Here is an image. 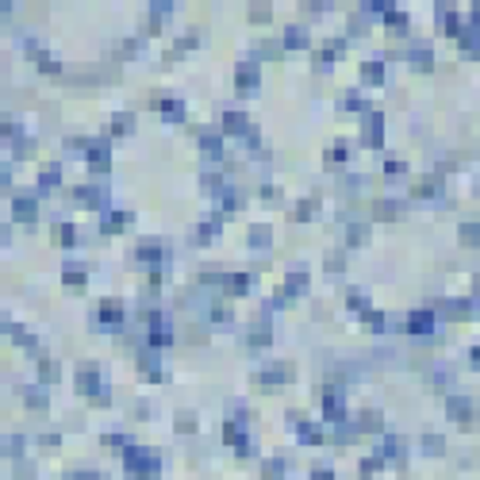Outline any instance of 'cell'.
I'll return each instance as SVG.
<instances>
[{"label": "cell", "mask_w": 480, "mask_h": 480, "mask_svg": "<svg viewBox=\"0 0 480 480\" xmlns=\"http://www.w3.org/2000/svg\"><path fill=\"white\" fill-rule=\"evenodd\" d=\"M127 465H131L135 473H150L154 457H150V453H142V450H131V453H127Z\"/></svg>", "instance_id": "6da1fadb"}, {"label": "cell", "mask_w": 480, "mask_h": 480, "mask_svg": "<svg viewBox=\"0 0 480 480\" xmlns=\"http://www.w3.org/2000/svg\"><path fill=\"white\" fill-rule=\"evenodd\" d=\"M96 315H100L104 323H116L119 319V300H104V304L96 307Z\"/></svg>", "instance_id": "7a4b0ae2"}, {"label": "cell", "mask_w": 480, "mask_h": 480, "mask_svg": "<svg viewBox=\"0 0 480 480\" xmlns=\"http://www.w3.org/2000/svg\"><path fill=\"white\" fill-rule=\"evenodd\" d=\"M138 258H142V262H154V258H165V246H158V242H142V246H138Z\"/></svg>", "instance_id": "3957f363"}, {"label": "cell", "mask_w": 480, "mask_h": 480, "mask_svg": "<svg viewBox=\"0 0 480 480\" xmlns=\"http://www.w3.org/2000/svg\"><path fill=\"white\" fill-rule=\"evenodd\" d=\"M450 411H453V419H473V404L469 400H453Z\"/></svg>", "instance_id": "277c9868"}, {"label": "cell", "mask_w": 480, "mask_h": 480, "mask_svg": "<svg viewBox=\"0 0 480 480\" xmlns=\"http://www.w3.org/2000/svg\"><path fill=\"white\" fill-rule=\"evenodd\" d=\"M88 165H92V169H104V165H108V150H104V146H96V150H92V154H88Z\"/></svg>", "instance_id": "5b68a950"}, {"label": "cell", "mask_w": 480, "mask_h": 480, "mask_svg": "<svg viewBox=\"0 0 480 480\" xmlns=\"http://www.w3.org/2000/svg\"><path fill=\"white\" fill-rule=\"evenodd\" d=\"M265 377H269V380H288V377H292V365H273Z\"/></svg>", "instance_id": "8992f818"}, {"label": "cell", "mask_w": 480, "mask_h": 480, "mask_svg": "<svg viewBox=\"0 0 480 480\" xmlns=\"http://www.w3.org/2000/svg\"><path fill=\"white\" fill-rule=\"evenodd\" d=\"M254 81H258V69H250V66H242V69H238V85H242V88H250Z\"/></svg>", "instance_id": "52a82bcc"}, {"label": "cell", "mask_w": 480, "mask_h": 480, "mask_svg": "<svg viewBox=\"0 0 480 480\" xmlns=\"http://www.w3.org/2000/svg\"><path fill=\"white\" fill-rule=\"evenodd\" d=\"M369 142H380V116H369Z\"/></svg>", "instance_id": "ba28073f"}, {"label": "cell", "mask_w": 480, "mask_h": 480, "mask_svg": "<svg viewBox=\"0 0 480 480\" xmlns=\"http://www.w3.org/2000/svg\"><path fill=\"white\" fill-rule=\"evenodd\" d=\"M265 342H269V331H265V327H258V335H250V346H254V349H262Z\"/></svg>", "instance_id": "9c48e42d"}, {"label": "cell", "mask_w": 480, "mask_h": 480, "mask_svg": "<svg viewBox=\"0 0 480 480\" xmlns=\"http://www.w3.org/2000/svg\"><path fill=\"white\" fill-rule=\"evenodd\" d=\"M461 238H465V242H477V238H480V227H477V223H465V227H461Z\"/></svg>", "instance_id": "30bf717a"}, {"label": "cell", "mask_w": 480, "mask_h": 480, "mask_svg": "<svg viewBox=\"0 0 480 480\" xmlns=\"http://www.w3.org/2000/svg\"><path fill=\"white\" fill-rule=\"evenodd\" d=\"M31 211H35V204H31V200H15V215H19V219H27Z\"/></svg>", "instance_id": "8fae6325"}, {"label": "cell", "mask_w": 480, "mask_h": 480, "mask_svg": "<svg viewBox=\"0 0 480 480\" xmlns=\"http://www.w3.org/2000/svg\"><path fill=\"white\" fill-rule=\"evenodd\" d=\"M342 158H346V154H342V146H335V150L327 154V165H342Z\"/></svg>", "instance_id": "7c38bea8"}, {"label": "cell", "mask_w": 480, "mask_h": 480, "mask_svg": "<svg viewBox=\"0 0 480 480\" xmlns=\"http://www.w3.org/2000/svg\"><path fill=\"white\" fill-rule=\"evenodd\" d=\"M250 242H258V246H265V242H269V231H265V227H258V231L250 234Z\"/></svg>", "instance_id": "4fadbf2b"}, {"label": "cell", "mask_w": 480, "mask_h": 480, "mask_svg": "<svg viewBox=\"0 0 480 480\" xmlns=\"http://www.w3.org/2000/svg\"><path fill=\"white\" fill-rule=\"evenodd\" d=\"M365 81H380V66L369 62V66H365Z\"/></svg>", "instance_id": "5bb4252c"}, {"label": "cell", "mask_w": 480, "mask_h": 480, "mask_svg": "<svg viewBox=\"0 0 480 480\" xmlns=\"http://www.w3.org/2000/svg\"><path fill=\"white\" fill-rule=\"evenodd\" d=\"M300 43H304V31L292 27V31H288V46H300Z\"/></svg>", "instance_id": "9a60e30c"}, {"label": "cell", "mask_w": 480, "mask_h": 480, "mask_svg": "<svg viewBox=\"0 0 480 480\" xmlns=\"http://www.w3.org/2000/svg\"><path fill=\"white\" fill-rule=\"evenodd\" d=\"M81 280H85L81 273H66V284H69V288H81Z\"/></svg>", "instance_id": "2e32d148"}, {"label": "cell", "mask_w": 480, "mask_h": 480, "mask_svg": "<svg viewBox=\"0 0 480 480\" xmlns=\"http://www.w3.org/2000/svg\"><path fill=\"white\" fill-rule=\"evenodd\" d=\"M411 331H430V319H426V315H419V319L411 323Z\"/></svg>", "instance_id": "e0dca14e"}, {"label": "cell", "mask_w": 480, "mask_h": 480, "mask_svg": "<svg viewBox=\"0 0 480 480\" xmlns=\"http://www.w3.org/2000/svg\"><path fill=\"white\" fill-rule=\"evenodd\" d=\"M131 123H135L131 116H116V127H119V131H127V127H131Z\"/></svg>", "instance_id": "ac0fdd59"}]
</instances>
